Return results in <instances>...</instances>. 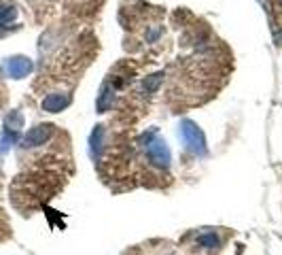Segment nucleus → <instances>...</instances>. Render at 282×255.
Listing matches in <instances>:
<instances>
[{"label":"nucleus","mask_w":282,"mask_h":255,"mask_svg":"<svg viewBox=\"0 0 282 255\" xmlns=\"http://www.w3.org/2000/svg\"><path fill=\"white\" fill-rule=\"evenodd\" d=\"M15 17V9L13 7H0V26L7 24Z\"/></svg>","instance_id":"nucleus-3"},{"label":"nucleus","mask_w":282,"mask_h":255,"mask_svg":"<svg viewBox=\"0 0 282 255\" xmlns=\"http://www.w3.org/2000/svg\"><path fill=\"white\" fill-rule=\"evenodd\" d=\"M227 240V232L223 228H202L193 230L180 242L183 255H219Z\"/></svg>","instance_id":"nucleus-1"},{"label":"nucleus","mask_w":282,"mask_h":255,"mask_svg":"<svg viewBox=\"0 0 282 255\" xmlns=\"http://www.w3.org/2000/svg\"><path fill=\"white\" fill-rule=\"evenodd\" d=\"M30 71V62H26L23 57H15V60L9 62V73L13 74V77H21V74H26Z\"/></svg>","instance_id":"nucleus-2"}]
</instances>
